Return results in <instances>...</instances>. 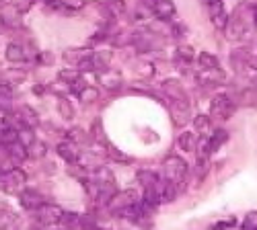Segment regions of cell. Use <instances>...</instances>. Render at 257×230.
<instances>
[{
    "instance_id": "obj_33",
    "label": "cell",
    "mask_w": 257,
    "mask_h": 230,
    "mask_svg": "<svg viewBox=\"0 0 257 230\" xmlns=\"http://www.w3.org/2000/svg\"><path fill=\"white\" fill-rule=\"evenodd\" d=\"M58 111H60V115H62L64 119H72V117H74V109H72V105H70L66 99H60V103H58Z\"/></svg>"
},
{
    "instance_id": "obj_10",
    "label": "cell",
    "mask_w": 257,
    "mask_h": 230,
    "mask_svg": "<svg viewBox=\"0 0 257 230\" xmlns=\"http://www.w3.org/2000/svg\"><path fill=\"white\" fill-rule=\"evenodd\" d=\"M19 203L25 207V210H31L35 212L37 207L44 205V197H41L39 191H33V189H23L19 193Z\"/></svg>"
},
{
    "instance_id": "obj_7",
    "label": "cell",
    "mask_w": 257,
    "mask_h": 230,
    "mask_svg": "<svg viewBox=\"0 0 257 230\" xmlns=\"http://www.w3.org/2000/svg\"><path fill=\"white\" fill-rule=\"evenodd\" d=\"M99 82H101L105 89L117 91V89H121V85H123V76H121V72L115 70V68H105V70L99 72Z\"/></svg>"
},
{
    "instance_id": "obj_13",
    "label": "cell",
    "mask_w": 257,
    "mask_h": 230,
    "mask_svg": "<svg viewBox=\"0 0 257 230\" xmlns=\"http://www.w3.org/2000/svg\"><path fill=\"white\" fill-rule=\"evenodd\" d=\"M115 193H117V185H115V181H111V183H105V185H99V193H97V201H99V205H109L111 203V199L115 197Z\"/></svg>"
},
{
    "instance_id": "obj_6",
    "label": "cell",
    "mask_w": 257,
    "mask_h": 230,
    "mask_svg": "<svg viewBox=\"0 0 257 230\" xmlns=\"http://www.w3.org/2000/svg\"><path fill=\"white\" fill-rule=\"evenodd\" d=\"M144 5L148 7V11H153L163 21H169V19L175 17V5H173V0H144Z\"/></svg>"
},
{
    "instance_id": "obj_36",
    "label": "cell",
    "mask_w": 257,
    "mask_h": 230,
    "mask_svg": "<svg viewBox=\"0 0 257 230\" xmlns=\"http://www.w3.org/2000/svg\"><path fill=\"white\" fill-rule=\"evenodd\" d=\"M60 5L70 11H80L84 7V0H60Z\"/></svg>"
},
{
    "instance_id": "obj_37",
    "label": "cell",
    "mask_w": 257,
    "mask_h": 230,
    "mask_svg": "<svg viewBox=\"0 0 257 230\" xmlns=\"http://www.w3.org/2000/svg\"><path fill=\"white\" fill-rule=\"evenodd\" d=\"M107 7L111 9V13L117 17V15H121L123 11H125V5L121 3V0H109V3H107Z\"/></svg>"
},
{
    "instance_id": "obj_41",
    "label": "cell",
    "mask_w": 257,
    "mask_h": 230,
    "mask_svg": "<svg viewBox=\"0 0 257 230\" xmlns=\"http://www.w3.org/2000/svg\"><path fill=\"white\" fill-rule=\"evenodd\" d=\"M206 5H214V3H220V0H204Z\"/></svg>"
},
{
    "instance_id": "obj_27",
    "label": "cell",
    "mask_w": 257,
    "mask_h": 230,
    "mask_svg": "<svg viewBox=\"0 0 257 230\" xmlns=\"http://www.w3.org/2000/svg\"><path fill=\"white\" fill-rule=\"evenodd\" d=\"M198 62H200V66H202L204 70H214V68H220V62H218V58H216V56H212L210 52H202V54L198 56Z\"/></svg>"
},
{
    "instance_id": "obj_34",
    "label": "cell",
    "mask_w": 257,
    "mask_h": 230,
    "mask_svg": "<svg viewBox=\"0 0 257 230\" xmlns=\"http://www.w3.org/2000/svg\"><path fill=\"white\" fill-rule=\"evenodd\" d=\"M60 80H64V82H68V85H72V82H76L78 78H80V72L74 68V70H62L60 74Z\"/></svg>"
},
{
    "instance_id": "obj_5",
    "label": "cell",
    "mask_w": 257,
    "mask_h": 230,
    "mask_svg": "<svg viewBox=\"0 0 257 230\" xmlns=\"http://www.w3.org/2000/svg\"><path fill=\"white\" fill-rule=\"evenodd\" d=\"M64 216V210L60 205L56 203H44L41 207H37L35 210V218L39 224H44V226H54V224H60Z\"/></svg>"
},
{
    "instance_id": "obj_31",
    "label": "cell",
    "mask_w": 257,
    "mask_h": 230,
    "mask_svg": "<svg viewBox=\"0 0 257 230\" xmlns=\"http://www.w3.org/2000/svg\"><path fill=\"white\" fill-rule=\"evenodd\" d=\"M241 103L243 105H257V91L255 89H251V87H247L245 91H241Z\"/></svg>"
},
{
    "instance_id": "obj_29",
    "label": "cell",
    "mask_w": 257,
    "mask_h": 230,
    "mask_svg": "<svg viewBox=\"0 0 257 230\" xmlns=\"http://www.w3.org/2000/svg\"><path fill=\"white\" fill-rule=\"evenodd\" d=\"M48 148H46V144L44 142H33L29 148H27V156H33V158H41V156H46Z\"/></svg>"
},
{
    "instance_id": "obj_39",
    "label": "cell",
    "mask_w": 257,
    "mask_h": 230,
    "mask_svg": "<svg viewBox=\"0 0 257 230\" xmlns=\"http://www.w3.org/2000/svg\"><path fill=\"white\" fill-rule=\"evenodd\" d=\"M41 62H52V54H41Z\"/></svg>"
},
{
    "instance_id": "obj_25",
    "label": "cell",
    "mask_w": 257,
    "mask_h": 230,
    "mask_svg": "<svg viewBox=\"0 0 257 230\" xmlns=\"http://www.w3.org/2000/svg\"><path fill=\"white\" fill-rule=\"evenodd\" d=\"M5 56H7L9 62H25V58H27L23 46H19V44H9Z\"/></svg>"
},
{
    "instance_id": "obj_20",
    "label": "cell",
    "mask_w": 257,
    "mask_h": 230,
    "mask_svg": "<svg viewBox=\"0 0 257 230\" xmlns=\"http://www.w3.org/2000/svg\"><path fill=\"white\" fill-rule=\"evenodd\" d=\"M194 128H196V132H198V136H208L212 130V119H210V115H204V113H200V115H196L194 117Z\"/></svg>"
},
{
    "instance_id": "obj_21",
    "label": "cell",
    "mask_w": 257,
    "mask_h": 230,
    "mask_svg": "<svg viewBox=\"0 0 257 230\" xmlns=\"http://www.w3.org/2000/svg\"><path fill=\"white\" fill-rule=\"evenodd\" d=\"M13 109V89L7 85H0V111L9 113Z\"/></svg>"
},
{
    "instance_id": "obj_30",
    "label": "cell",
    "mask_w": 257,
    "mask_h": 230,
    "mask_svg": "<svg viewBox=\"0 0 257 230\" xmlns=\"http://www.w3.org/2000/svg\"><path fill=\"white\" fill-rule=\"evenodd\" d=\"M78 97H80V101H82V103H93V101H97V99H99V91H97L95 87H89V85H87V87H84V89L80 91V95H78Z\"/></svg>"
},
{
    "instance_id": "obj_40",
    "label": "cell",
    "mask_w": 257,
    "mask_h": 230,
    "mask_svg": "<svg viewBox=\"0 0 257 230\" xmlns=\"http://www.w3.org/2000/svg\"><path fill=\"white\" fill-rule=\"evenodd\" d=\"M253 23H255V27H257V7L253 9Z\"/></svg>"
},
{
    "instance_id": "obj_24",
    "label": "cell",
    "mask_w": 257,
    "mask_h": 230,
    "mask_svg": "<svg viewBox=\"0 0 257 230\" xmlns=\"http://www.w3.org/2000/svg\"><path fill=\"white\" fill-rule=\"evenodd\" d=\"M0 21H3L5 25H17L19 21V11L15 5H5L3 11H0Z\"/></svg>"
},
{
    "instance_id": "obj_2",
    "label": "cell",
    "mask_w": 257,
    "mask_h": 230,
    "mask_svg": "<svg viewBox=\"0 0 257 230\" xmlns=\"http://www.w3.org/2000/svg\"><path fill=\"white\" fill-rule=\"evenodd\" d=\"M27 177L21 169H7L0 171V191L3 193H21Z\"/></svg>"
},
{
    "instance_id": "obj_11",
    "label": "cell",
    "mask_w": 257,
    "mask_h": 230,
    "mask_svg": "<svg viewBox=\"0 0 257 230\" xmlns=\"http://www.w3.org/2000/svg\"><path fill=\"white\" fill-rule=\"evenodd\" d=\"M171 117L175 125H185L189 121V103L187 101H171Z\"/></svg>"
},
{
    "instance_id": "obj_18",
    "label": "cell",
    "mask_w": 257,
    "mask_h": 230,
    "mask_svg": "<svg viewBox=\"0 0 257 230\" xmlns=\"http://www.w3.org/2000/svg\"><path fill=\"white\" fill-rule=\"evenodd\" d=\"M5 150H7V154H9V158L13 162H23L27 158V148L19 140L15 144H11V146H5Z\"/></svg>"
},
{
    "instance_id": "obj_14",
    "label": "cell",
    "mask_w": 257,
    "mask_h": 230,
    "mask_svg": "<svg viewBox=\"0 0 257 230\" xmlns=\"http://www.w3.org/2000/svg\"><path fill=\"white\" fill-rule=\"evenodd\" d=\"M17 119H19L21 125H27V128H31V130L39 125V117H37V113H35L31 107H27V105H23V107L19 109Z\"/></svg>"
},
{
    "instance_id": "obj_23",
    "label": "cell",
    "mask_w": 257,
    "mask_h": 230,
    "mask_svg": "<svg viewBox=\"0 0 257 230\" xmlns=\"http://www.w3.org/2000/svg\"><path fill=\"white\" fill-rule=\"evenodd\" d=\"M66 230H82V216L80 214H74V212H64L62 220H60Z\"/></svg>"
},
{
    "instance_id": "obj_26",
    "label": "cell",
    "mask_w": 257,
    "mask_h": 230,
    "mask_svg": "<svg viewBox=\"0 0 257 230\" xmlns=\"http://www.w3.org/2000/svg\"><path fill=\"white\" fill-rule=\"evenodd\" d=\"M226 140H228L226 130H214V136L208 140V148H210V152H216Z\"/></svg>"
},
{
    "instance_id": "obj_28",
    "label": "cell",
    "mask_w": 257,
    "mask_h": 230,
    "mask_svg": "<svg viewBox=\"0 0 257 230\" xmlns=\"http://www.w3.org/2000/svg\"><path fill=\"white\" fill-rule=\"evenodd\" d=\"M105 148H107V156H109L111 160H115V162H119V164H127V162H132V156H130V154H125V152H121L119 148H115V146L107 144Z\"/></svg>"
},
{
    "instance_id": "obj_9",
    "label": "cell",
    "mask_w": 257,
    "mask_h": 230,
    "mask_svg": "<svg viewBox=\"0 0 257 230\" xmlns=\"http://www.w3.org/2000/svg\"><path fill=\"white\" fill-rule=\"evenodd\" d=\"M210 21L214 23V27H216V29H220V31L226 29V25H228V13H226V9L222 5V0H220V3L210 5Z\"/></svg>"
},
{
    "instance_id": "obj_15",
    "label": "cell",
    "mask_w": 257,
    "mask_h": 230,
    "mask_svg": "<svg viewBox=\"0 0 257 230\" xmlns=\"http://www.w3.org/2000/svg\"><path fill=\"white\" fill-rule=\"evenodd\" d=\"M163 89H165V93L169 95V99H173V101H187V95H185L183 87L179 85L177 80H165Z\"/></svg>"
},
{
    "instance_id": "obj_32",
    "label": "cell",
    "mask_w": 257,
    "mask_h": 230,
    "mask_svg": "<svg viewBox=\"0 0 257 230\" xmlns=\"http://www.w3.org/2000/svg\"><path fill=\"white\" fill-rule=\"evenodd\" d=\"M196 58V54H194V50L191 48H187V46H181L179 50H177V60L181 62V64H189L191 60Z\"/></svg>"
},
{
    "instance_id": "obj_19",
    "label": "cell",
    "mask_w": 257,
    "mask_h": 230,
    "mask_svg": "<svg viewBox=\"0 0 257 230\" xmlns=\"http://www.w3.org/2000/svg\"><path fill=\"white\" fill-rule=\"evenodd\" d=\"M198 80L204 82V85H218V82L224 80V74L220 68H214V70H202V74H198Z\"/></svg>"
},
{
    "instance_id": "obj_4",
    "label": "cell",
    "mask_w": 257,
    "mask_h": 230,
    "mask_svg": "<svg viewBox=\"0 0 257 230\" xmlns=\"http://www.w3.org/2000/svg\"><path fill=\"white\" fill-rule=\"evenodd\" d=\"M234 109H237V103H234L232 99H228V97H224V95L214 97L212 103H210V115L214 119H220V121L230 119Z\"/></svg>"
},
{
    "instance_id": "obj_12",
    "label": "cell",
    "mask_w": 257,
    "mask_h": 230,
    "mask_svg": "<svg viewBox=\"0 0 257 230\" xmlns=\"http://www.w3.org/2000/svg\"><path fill=\"white\" fill-rule=\"evenodd\" d=\"M58 154L66 160L68 164H78V158H80V150L76 148V144L74 142H70V140H66V142H60L58 144Z\"/></svg>"
},
{
    "instance_id": "obj_8",
    "label": "cell",
    "mask_w": 257,
    "mask_h": 230,
    "mask_svg": "<svg viewBox=\"0 0 257 230\" xmlns=\"http://www.w3.org/2000/svg\"><path fill=\"white\" fill-rule=\"evenodd\" d=\"M138 201H140V199H138V193H136L134 189H125V191H121V193H115V197L111 199V203L107 205V207L121 212L123 207H130V205H134V203H138Z\"/></svg>"
},
{
    "instance_id": "obj_16",
    "label": "cell",
    "mask_w": 257,
    "mask_h": 230,
    "mask_svg": "<svg viewBox=\"0 0 257 230\" xmlns=\"http://www.w3.org/2000/svg\"><path fill=\"white\" fill-rule=\"evenodd\" d=\"M198 134L194 132H181V136L177 138V144H179V148L183 152H194L198 148Z\"/></svg>"
},
{
    "instance_id": "obj_42",
    "label": "cell",
    "mask_w": 257,
    "mask_h": 230,
    "mask_svg": "<svg viewBox=\"0 0 257 230\" xmlns=\"http://www.w3.org/2000/svg\"><path fill=\"white\" fill-rule=\"evenodd\" d=\"M44 3H46V5H50V3H52V0H44Z\"/></svg>"
},
{
    "instance_id": "obj_1",
    "label": "cell",
    "mask_w": 257,
    "mask_h": 230,
    "mask_svg": "<svg viewBox=\"0 0 257 230\" xmlns=\"http://www.w3.org/2000/svg\"><path fill=\"white\" fill-rule=\"evenodd\" d=\"M163 175H165V181L173 183V185H181L187 177V162L175 154L167 156L163 162Z\"/></svg>"
},
{
    "instance_id": "obj_17",
    "label": "cell",
    "mask_w": 257,
    "mask_h": 230,
    "mask_svg": "<svg viewBox=\"0 0 257 230\" xmlns=\"http://www.w3.org/2000/svg\"><path fill=\"white\" fill-rule=\"evenodd\" d=\"M25 76H27V72H25V70L9 68V70H5L3 74H0V80H3V85L11 87V85H19L21 80H25Z\"/></svg>"
},
{
    "instance_id": "obj_22",
    "label": "cell",
    "mask_w": 257,
    "mask_h": 230,
    "mask_svg": "<svg viewBox=\"0 0 257 230\" xmlns=\"http://www.w3.org/2000/svg\"><path fill=\"white\" fill-rule=\"evenodd\" d=\"M136 181H138V185L142 187V189H148V187H155L159 183V177L153 171H138L136 173Z\"/></svg>"
},
{
    "instance_id": "obj_3",
    "label": "cell",
    "mask_w": 257,
    "mask_h": 230,
    "mask_svg": "<svg viewBox=\"0 0 257 230\" xmlns=\"http://www.w3.org/2000/svg\"><path fill=\"white\" fill-rule=\"evenodd\" d=\"M241 13H243V9L239 7L232 17H228V25H226L224 31H226V39H230V41H241L249 33V25H247V21Z\"/></svg>"
},
{
    "instance_id": "obj_35",
    "label": "cell",
    "mask_w": 257,
    "mask_h": 230,
    "mask_svg": "<svg viewBox=\"0 0 257 230\" xmlns=\"http://www.w3.org/2000/svg\"><path fill=\"white\" fill-rule=\"evenodd\" d=\"M243 230H257V212H249L243 220Z\"/></svg>"
},
{
    "instance_id": "obj_38",
    "label": "cell",
    "mask_w": 257,
    "mask_h": 230,
    "mask_svg": "<svg viewBox=\"0 0 257 230\" xmlns=\"http://www.w3.org/2000/svg\"><path fill=\"white\" fill-rule=\"evenodd\" d=\"M31 5H33V0H17V3H15L19 13H27L31 9Z\"/></svg>"
}]
</instances>
